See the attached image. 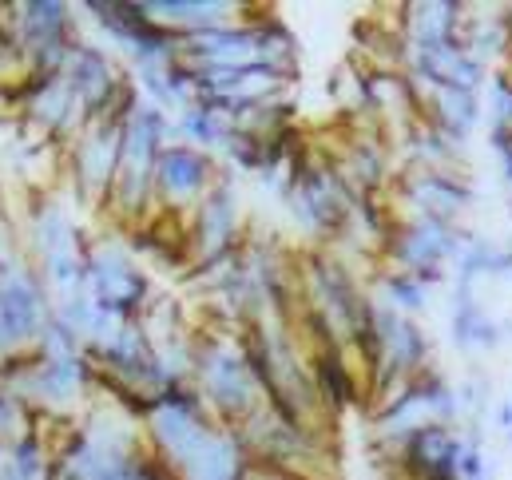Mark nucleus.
Wrapping results in <instances>:
<instances>
[{"mask_svg": "<svg viewBox=\"0 0 512 480\" xmlns=\"http://www.w3.org/2000/svg\"><path fill=\"white\" fill-rule=\"evenodd\" d=\"M191 385L203 393L207 409L231 429H239L251 413L262 409V389L247 361L243 338L231 330L191 338Z\"/></svg>", "mask_w": 512, "mask_h": 480, "instance_id": "nucleus-1", "label": "nucleus"}, {"mask_svg": "<svg viewBox=\"0 0 512 480\" xmlns=\"http://www.w3.org/2000/svg\"><path fill=\"white\" fill-rule=\"evenodd\" d=\"M167 135H171V123H167L163 108H155L151 100L131 108L128 123H124V155H120L116 187L108 199L131 227L143 223L147 203L155 199V167L167 147Z\"/></svg>", "mask_w": 512, "mask_h": 480, "instance_id": "nucleus-2", "label": "nucleus"}, {"mask_svg": "<svg viewBox=\"0 0 512 480\" xmlns=\"http://www.w3.org/2000/svg\"><path fill=\"white\" fill-rule=\"evenodd\" d=\"M389 195L405 219H437L449 227H461L477 203L469 175L445 167H401Z\"/></svg>", "mask_w": 512, "mask_h": 480, "instance_id": "nucleus-3", "label": "nucleus"}, {"mask_svg": "<svg viewBox=\"0 0 512 480\" xmlns=\"http://www.w3.org/2000/svg\"><path fill=\"white\" fill-rule=\"evenodd\" d=\"M223 175L215 171V159L191 143H167L163 155H159V167H155V199H159V211H171V215H187L195 211L211 187L219 183Z\"/></svg>", "mask_w": 512, "mask_h": 480, "instance_id": "nucleus-4", "label": "nucleus"}, {"mask_svg": "<svg viewBox=\"0 0 512 480\" xmlns=\"http://www.w3.org/2000/svg\"><path fill=\"white\" fill-rule=\"evenodd\" d=\"M84 294L96 306L116 310L124 318H143V310H147V278L135 266V258L116 242H100V246L88 250V286H84Z\"/></svg>", "mask_w": 512, "mask_h": 480, "instance_id": "nucleus-5", "label": "nucleus"}, {"mask_svg": "<svg viewBox=\"0 0 512 480\" xmlns=\"http://www.w3.org/2000/svg\"><path fill=\"white\" fill-rule=\"evenodd\" d=\"M128 116H104V120L80 127V135L72 143V175H76V187L84 199H112Z\"/></svg>", "mask_w": 512, "mask_h": 480, "instance_id": "nucleus-6", "label": "nucleus"}, {"mask_svg": "<svg viewBox=\"0 0 512 480\" xmlns=\"http://www.w3.org/2000/svg\"><path fill=\"white\" fill-rule=\"evenodd\" d=\"M0 318H4V330H8L12 346H28V342L36 346L40 334L48 330V322H52L44 282L12 258L0 262Z\"/></svg>", "mask_w": 512, "mask_h": 480, "instance_id": "nucleus-7", "label": "nucleus"}, {"mask_svg": "<svg viewBox=\"0 0 512 480\" xmlns=\"http://www.w3.org/2000/svg\"><path fill=\"white\" fill-rule=\"evenodd\" d=\"M187 231H191V254H195V262H211V258H223V254H231V250H239L243 246V207H239V191H235V183L223 175L215 187H211V195L191 211V223H187Z\"/></svg>", "mask_w": 512, "mask_h": 480, "instance_id": "nucleus-8", "label": "nucleus"}, {"mask_svg": "<svg viewBox=\"0 0 512 480\" xmlns=\"http://www.w3.org/2000/svg\"><path fill=\"white\" fill-rule=\"evenodd\" d=\"M397 28L409 48H433V44H457L469 20V4L461 0H413L397 8Z\"/></svg>", "mask_w": 512, "mask_h": 480, "instance_id": "nucleus-9", "label": "nucleus"}, {"mask_svg": "<svg viewBox=\"0 0 512 480\" xmlns=\"http://www.w3.org/2000/svg\"><path fill=\"white\" fill-rule=\"evenodd\" d=\"M143 12L175 36H191V32H203V28L243 20L247 4H231V0H147Z\"/></svg>", "mask_w": 512, "mask_h": 480, "instance_id": "nucleus-10", "label": "nucleus"}, {"mask_svg": "<svg viewBox=\"0 0 512 480\" xmlns=\"http://www.w3.org/2000/svg\"><path fill=\"white\" fill-rule=\"evenodd\" d=\"M512 330L505 322H497L477 298L473 290H453V310H449V338L461 354H489L497 350Z\"/></svg>", "mask_w": 512, "mask_h": 480, "instance_id": "nucleus-11", "label": "nucleus"}, {"mask_svg": "<svg viewBox=\"0 0 512 480\" xmlns=\"http://www.w3.org/2000/svg\"><path fill=\"white\" fill-rule=\"evenodd\" d=\"M485 116V96L481 92H461V88H429V104H425V123L457 135V139H469Z\"/></svg>", "mask_w": 512, "mask_h": 480, "instance_id": "nucleus-12", "label": "nucleus"}, {"mask_svg": "<svg viewBox=\"0 0 512 480\" xmlns=\"http://www.w3.org/2000/svg\"><path fill=\"white\" fill-rule=\"evenodd\" d=\"M370 294L382 298L385 306H393V310L405 314V318H417V314H425V306H429V286H425L417 274L389 270V266H378V282H374Z\"/></svg>", "mask_w": 512, "mask_h": 480, "instance_id": "nucleus-13", "label": "nucleus"}, {"mask_svg": "<svg viewBox=\"0 0 512 480\" xmlns=\"http://www.w3.org/2000/svg\"><path fill=\"white\" fill-rule=\"evenodd\" d=\"M175 131L183 135V143H191V147H199V151H207V155H211V147H227V143H231L235 123L227 120L223 112L207 108V104H191V108H183V112H179Z\"/></svg>", "mask_w": 512, "mask_h": 480, "instance_id": "nucleus-14", "label": "nucleus"}, {"mask_svg": "<svg viewBox=\"0 0 512 480\" xmlns=\"http://www.w3.org/2000/svg\"><path fill=\"white\" fill-rule=\"evenodd\" d=\"M485 116H489V127L512 123V72L509 68H497V72L489 76V88H485Z\"/></svg>", "mask_w": 512, "mask_h": 480, "instance_id": "nucleus-15", "label": "nucleus"}, {"mask_svg": "<svg viewBox=\"0 0 512 480\" xmlns=\"http://www.w3.org/2000/svg\"><path fill=\"white\" fill-rule=\"evenodd\" d=\"M493 385H489V377L473 365L469 369V377H465V385H457V397H461V413H469V421H485V413H489V405H493Z\"/></svg>", "mask_w": 512, "mask_h": 480, "instance_id": "nucleus-16", "label": "nucleus"}, {"mask_svg": "<svg viewBox=\"0 0 512 480\" xmlns=\"http://www.w3.org/2000/svg\"><path fill=\"white\" fill-rule=\"evenodd\" d=\"M489 147H493V155H497V167H501L505 187H512V123L489 127Z\"/></svg>", "mask_w": 512, "mask_h": 480, "instance_id": "nucleus-17", "label": "nucleus"}, {"mask_svg": "<svg viewBox=\"0 0 512 480\" xmlns=\"http://www.w3.org/2000/svg\"><path fill=\"white\" fill-rule=\"evenodd\" d=\"M461 480H489V453L485 449H465L461 457Z\"/></svg>", "mask_w": 512, "mask_h": 480, "instance_id": "nucleus-18", "label": "nucleus"}, {"mask_svg": "<svg viewBox=\"0 0 512 480\" xmlns=\"http://www.w3.org/2000/svg\"><path fill=\"white\" fill-rule=\"evenodd\" d=\"M16 60H24V52H20V44H16L12 24H8V20H0V76H4Z\"/></svg>", "mask_w": 512, "mask_h": 480, "instance_id": "nucleus-19", "label": "nucleus"}, {"mask_svg": "<svg viewBox=\"0 0 512 480\" xmlns=\"http://www.w3.org/2000/svg\"><path fill=\"white\" fill-rule=\"evenodd\" d=\"M247 480H306V477H294V473H282V469H274V465L251 461V477Z\"/></svg>", "mask_w": 512, "mask_h": 480, "instance_id": "nucleus-20", "label": "nucleus"}, {"mask_svg": "<svg viewBox=\"0 0 512 480\" xmlns=\"http://www.w3.org/2000/svg\"><path fill=\"white\" fill-rule=\"evenodd\" d=\"M497 429H501V433H509L512 429V401H505V405L497 409Z\"/></svg>", "mask_w": 512, "mask_h": 480, "instance_id": "nucleus-21", "label": "nucleus"}, {"mask_svg": "<svg viewBox=\"0 0 512 480\" xmlns=\"http://www.w3.org/2000/svg\"><path fill=\"white\" fill-rule=\"evenodd\" d=\"M505 441H509V445H512V429H509V433H505Z\"/></svg>", "mask_w": 512, "mask_h": 480, "instance_id": "nucleus-22", "label": "nucleus"}, {"mask_svg": "<svg viewBox=\"0 0 512 480\" xmlns=\"http://www.w3.org/2000/svg\"><path fill=\"white\" fill-rule=\"evenodd\" d=\"M509 401H512V397H509Z\"/></svg>", "mask_w": 512, "mask_h": 480, "instance_id": "nucleus-23", "label": "nucleus"}]
</instances>
